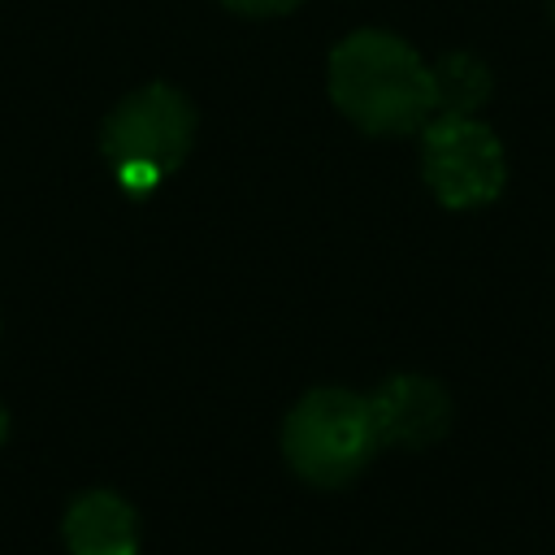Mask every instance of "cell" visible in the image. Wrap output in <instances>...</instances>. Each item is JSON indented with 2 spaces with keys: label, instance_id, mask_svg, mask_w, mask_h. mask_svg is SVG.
Segmentation results:
<instances>
[{
  "label": "cell",
  "instance_id": "obj_1",
  "mask_svg": "<svg viewBox=\"0 0 555 555\" xmlns=\"http://www.w3.org/2000/svg\"><path fill=\"white\" fill-rule=\"evenodd\" d=\"M330 95L364 134H412L434 117L429 65L390 30H356L330 52Z\"/></svg>",
  "mask_w": 555,
  "mask_h": 555
},
{
  "label": "cell",
  "instance_id": "obj_4",
  "mask_svg": "<svg viewBox=\"0 0 555 555\" xmlns=\"http://www.w3.org/2000/svg\"><path fill=\"white\" fill-rule=\"evenodd\" d=\"M421 173L438 204L486 208L503 195L507 156L486 121L464 113H434L421 126Z\"/></svg>",
  "mask_w": 555,
  "mask_h": 555
},
{
  "label": "cell",
  "instance_id": "obj_10",
  "mask_svg": "<svg viewBox=\"0 0 555 555\" xmlns=\"http://www.w3.org/2000/svg\"><path fill=\"white\" fill-rule=\"evenodd\" d=\"M546 4H551V22H555V0H546Z\"/></svg>",
  "mask_w": 555,
  "mask_h": 555
},
{
  "label": "cell",
  "instance_id": "obj_5",
  "mask_svg": "<svg viewBox=\"0 0 555 555\" xmlns=\"http://www.w3.org/2000/svg\"><path fill=\"white\" fill-rule=\"evenodd\" d=\"M369 412L377 425V442L399 447V451H425V447L442 442V434L451 429V416H455L447 386L429 373L386 377L369 395Z\"/></svg>",
  "mask_w": 555,
  "mask_h": 555
},
{
  "label": "cell",
  "instance_id": "obj_2",
  "mask_svg": "<svg viewBox=\"0 0 555 555\" xmlns=\"http://www.w3.org/2000/svg\"><path fill=\"white\" fill-rule=\"evenodd\" d=\"M377 425L369 412V395L343 390V386H321L308 390L282 425V451L286 464L325 490L351 486L369 460L377 455Z\"/></svg>",
  "mask_w": 555,
  "mask_h": 555
},
{
  "label": "cell",
  "instance_id": "obj_3",
  "mask_svg": "<svg viewBox=\"0 0 555 555\" xmlns=\"http://www.w3.org/2000/svg\"><path fill=\"white\" fill-rule=\"evenodd\" d=\"M191 139H195L191 100L165 82H152L113 108L100 147L117 182L134 195H147L186 160Z\"/></svg>",
  "mask_w": 555,
  "mask_h": 555
},
{
  "label": "cell",
  "instance_id": "obj_7",
  "mask_svg": "<svg viewBox=\"0 0 555 555\" xmlns=\"http://www.w3.org/2000/svg\"><path fill=\"white\" fill-rule=\"evenodd\" d=\"M434 82V113H464L473 117L490 100V69L473 52H447L429 65Z\"/></svg>",
  "mask_w": 555,
  "mask_h": 555
},
{
  "label": "cell",
  "instance_id": "obj_8",
  "mask_svg": "<svg viewBox=\"0 0 555 555\" xmlns=\"http://www.w3.org/2000/svg\"><path fill=\"white\" fill-rule=\"evenodd\" d=\"M234 13H247V17H269V13H286L295 9L299 0H225Z\"/></svg>",
  "mask_w": 555,
  "mask_h": 555
},
{
  "label": "cell",
  "instance_id": "obj_9",
  "mask_svg": "<svg viewBox=\"0 0 555 555\" xmlns=\"http://www.w3.org/2000/svg\"><path fill=\"white\" fill-rule=\"evenodd\" d=\"M4 434H9V408L0 403V442H4Z\"/></svg>",
  "mask_w": 555,
  "mask_h": 555
},
{
  "label": "cell",
  "instance_id": "obj_6",
  "mask_svg": "<svg viewBox=\"0 0 555 555\" xmlns=\"http://www.w3.org/2000/svg\"><path fill=\"white\" fill-rule=\"evenodd\" d=\"M69 555H139V516L113 490H87L65 512Z\"/></svg>",
  "mask_w": 555,
  "mask_h": 555
}]
</instances>
